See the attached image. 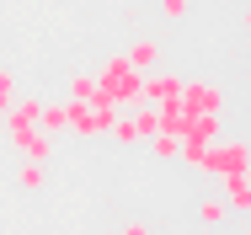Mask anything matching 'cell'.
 Returning <instances> with one entry per match:
<instances>
[{
	"label": "cell",
	"mask_w": 251,
	"mask_h": 235,
	"mask_svg": "<svg viewBox=\"0 0 251 235\" xmlns=\"http://www.w3.org/2000/svg\"><path fill=\"white\" fill-rule=\"evenodd\" d=\"M139 80H145V75H139L123 53H112V59L97 70V86H101V96H107L112 107H134V102H145V96H139Z\"/></svg>",
	"instance_id": "1"
},
{
	"label": "cell",
	"mask_w": 251,
	"mask_h": 235,
	"mask_svg": "<svg viewBox=\"0 0 251 235\" xmlns=\"http://www.w3.org/2000/svg\"><path fill=\"white\" fill-rule=\"evenodd\" d=\"M64 102H70V96H64ZM118 112H123V107H112V102H70L64 134H75V139H101V134L112 129Z\"/></svg>",
	"instance_id": "2"
},
{
	"label": "cell",
	"mask_w": 251,
	"mask_h": 235,
	"mask_svg": "<svg viewBox=\"0 0 251 235\" xmlns=\"http://www.w3.org/2000/svg\"><path fill=\"white\" fill-rule=\"evenodd\" d=\"M246 155H251V139H241V134L225 139V134H219V139L208 144V155H203L198 177H214V182H219V177H230V171H246Z\"/></svg>",
	"instance_id": "3"
},
{
	"label": "cell",
	"mask_w": 251,
	"mask_h": 235,
	"mask_svg": "<svg viewBox=\"0 0 251 235\" xmlns=\"http://www.w3.org/2000/svg\"><path fill=\"white\" fill-rule=\"evenodd\" d=\"M5 139H11V150H16V155H27V160H43V166L53 160V134H49V129H38V123L5 129Z\"/></svg>",
	"instance_id": "4"
},
{
	"label": "cell",
	"mask_w": 251,
	"mask_h": 235,
	"mask_svg": "<svg viewBox=\"0 0 251 235\" xmlns=\"http://www.w3.org/2000/svg\"><path fill=\"white\" fill-rule=\"evenodd\" d=\"M176 102H182V112H219L225 118V91L214 80H182Z\"/></svg>",
	"instance_id": "5"
},
{
	"label": "cell",
	"mask_w": 251,
	"mask_h": 235,
	"mask_svg": "<svg viewBox=\"0 0 251 235\" xmlns=\"http://www.w3.org/2000/svg\"><path fill=\"white\" fill-rule=\"evenodd\" d=\"M176 91H182V75H176V70H160V64L145 70V80H139V96H145V102H171Z\"/></svg>",
	"instance_id": "6"
},
{
	"label": "cell",
	"mask_w": 251,
	"mask_h": 235,
	"mask_svg": "<svg viewBox=\"0 0 251 235\" xmlns=\"http://www.w3.org/2000/svg\"><path fill=\"white\" fill-rule=\"evenodd\" d=\"M123 59L145 75V70H155V64H160V43H155V38H134V43L123 48Z\"/></svg>",
	"instance_id": "7"
},
{
	"label": "cell",
	"mask_w": 251,
	"mask_h": 235,
	"mask_svg": "<svg viewBox=\"0 0 251 235\" xmlns=\"http://www.w3.org/2000/svg\"><path fill=\"white\" fill-rule=\"evenodd\" d=\"M193 214H198V225H203V230H219V225H230V203H225L219 192H214V198H203Z\"/></svg>",
	"instance_id": "8"
},
{
	"label": "cell",
	"mask_w": 251,
	"mask_h": 235,
	"mask_svg": "<svg viewBox=\"0 0 251 235\" xmlns=\"http://www.w3.org/2000/svg\"><path fill=\"white\" fill-rule=\"evenodd\" d=\"M43 182H49L43 160H27V155H22V166H16V187H22V192H43Z\"/></svg>",
	"instance_id": "9"
},
{
	"label": "cell",
	"mask_w": 251,
	"mask_h": 235,
	"mask_svg": "<svg viewBox=\"0 0 251 235\" xmlns=\"http://www.w3.org/2000/svg\"><path fill=\"white\" fill-rule=\"evenodd\" d=\"M64 123H70V102H49V96H43V118H38V129L64 134Z\"/></svg>",
	"instance_id": "10"
},
{
	"label": "cell",
	"mask_w": 251,
	"mask_h": 235,
	"mask_svg": "<svg viewBox=\"0 0 251 235\" xmlns=\"http://www.w3.org/2000/svg\"><path fill=\"white\" fill-rule=\"evenodd\" d=\"M70 102H107L101 86H97V75H86V70H80V75H70Z\"/></svg>",
	"instance_id": "11"
},
{
	"label": "cell",
	"mask_w": 251,
	"mask_h": 235,
	"mask_svg": "<svg viewBox=\"0 0 251 235\" xmlns=\"http://www.w3.org/2000/svg\"><path fill=\"white\" fill-rule=\"evenodd\" d=\"M16 102V75L11 70H0V118H5V107Z\"/></svg>",
	"instance_id": "12"
},
{
	"label": "cell",
	"mask_w": 251,
	"mask_h": 235,
	"mask_svg": "<svg viewBox=\"0 0 251 235\" xmlns=\"http://www.w3.org/2000/svg\"><path fill=\"white\" fill-rule=\"evenodd\" d=\"M187 11H193V0H160V16H166V22H182Z\"/></svg>",
	"instance_id": "13"
},
{
	"label": "cell",
	"mask_w": 251,
	"mask_h": 235,
	"mask_svg": "<svg viewBox=\"0 0 251 235\" xmlns=\"http://www.w3.org/2000/svg\"><path fill=\"white\" fill-rule=\"evenodd\" d=\"M241 27H246V32H251V5H246V11H241Z\"/></svg>",
	"instance_id": "14"
}]
</instances>
